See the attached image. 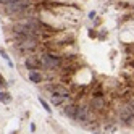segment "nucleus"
<instances>
[{
  "mask_svg": "<svg viewBox=\"0 0 134 134\" xmlns=\"http://www.w3.org/2000/svg\"><path fill=\"white\" fill-rule=\"evenodd\" d=\"M27 8H29V2H27V0H16V2H12V3H7L5 5L7 13H10V15L24 13Z\"/></svg>",
  "mask_w": 134,
  "mask_h": 134,
  "instance_id": "f257e3e1",
  "label": "nucleus"
},
{
  "mask_svg": "<svg viewBox=\"0 0 134 134\" xmlns=\"http://www.w3.org/2000/svg\"><path fill=\"white\" fill-rule=\"evenodd\" d=\"M18 47L21 50H34L37 47V41L32 36H18Z\"/></svg>",
  "mask_w": 134,
  "mask_h": 134,
  "instance_id": "f03ea898",
  "label": "nucleus"
},
{
  "mask_svg": "<svg viewBox=\"0 0 134 134\" xmlns=\"http://www.w3.org/2000/svg\"><path fill=\"white\" fill-rule=\"evenodd\" d=\"M74 120L78 121L79 124H82V126H86V124H87V123L91 121V108L87 107V105L78 107V111H76Z\"/></svg>",
  "mask_w": 134,
  "mask_h": 134,
  "instance_id": "7ed1b4c3",
  "label": "nucleus"
},
{
  "mask_svg": "<svg viewBox=\"0 0 134 134\" xmlns=\"http://www.w3.org/2000/svg\"><path fill=\"white\" fill-rule=\"evenodd\" d=\"M39 62H41V65L45 66V68H57V66H60V58L50 55V53H44Z\"/></svg>",
  "mask_w": 134,
  "mask_h": 134,
  "instance_id": "20e7f679",
  "label": "nucleus"
},
{
  "mask_svg": "<svg viewBox=\"0 0 134 134\" xmlns=\"http://www.w3.org/2000/svg\"><path fill=\"white\" fill-rule=\"evenodd\" d=\"M120 121L124 124V126H131L134 123V113L129 110V107H124L120 111Z\"/></svg>",
  "mask_w": 134,
  "mask_h": 134,
  "instance_id": "39448f33",
  "label": "nucleus"
},
{
  "mask_svg": "<svg viewBox=\"0 0 134 134\" xmlns=\"http://www.w3.org/2000/svg\"><path fill=\"white\" fill-rule=\"evenodd\" d=\"M52 92L50 94H58V95H63V97H66V99H68V89H66V87H63V86H50V87H49Z\"/></svg>",
  "mask_w": 134,
  "mask_h": 134,
  "instance_id": "423d86ee",
  "label": "nucleus"
},
{
  "mask_svg": "<svg viewBox=\"0 0 134 134\" xmlns=\"http://www.w3.org/2000/svg\"><path fill=\"white\" fill-rule=\"evenodd\" d=\"M76 111H78V105H66V107H65V115L68 118H74Z\"/></svg>",
  "mask_w": 134,
  "mask_h": 134,
  "instance_id": "0eeeda50",
  "label": "nucleus"
},
{
  "mask_svg": "<svg viewBox=\"0 0 134 134\" xmlns=\"http://www.w3.org/2000/svg\"><path fill=\"white\" fill-rule=\"evenodd\" d=\"M39 65H41V62L37 60V58H26V68H29V70H36Z\"/></svg>",
  "mask_w": 134,
  "mask_h": 134,
  "instance_id": "6e6552de",
  "label": "nucleus"
},
{
  "mask_svg": "<svg viewBox=\"0 0 134 134\" xmlns=\"http://www.w3.org/2000/svg\"><path fill=\"white\" fill-rule=\"evenodd\" d=\"M52 97H50V102L53 103V105H60V103H63L65 102V99L66 97H63V95H58V94H50Z\"/></svg>",
  "mask_w": 134,
  "mask_h": 134,
  "instance_id": "1a4fd4ad",
  "label": "nucleus"
},
{
  "mask_svg": "<svg viewBox=\"0 0 134 134\" xmlns=\"http://www.w3.org/2000/svg\"><path fill=\"white\" fill-rule=\"evenodd\" d=\"M92 107H94L95 110H100V108L103 107V99H100V97H95V99L92 100Z\"/></svg>",
  "mask_w": 134,
  "mask_h": 134,
  "instance_id": "9d476101",
  "label": "nucleus"
},
{
  "mask_svg": "<svg viewBox=\"0 0 134 134\" xmlns=\"http://www.w3.org/2000/svg\"><path fill=\"white\" fill-rule=\"evenodd\" d=\"M29 79L32 81V82H41V74L37 73V71H34V70H31V73H29Z\"/></svg>",
  "mask_w": 134,
  "mask_h": 134,
  "instance_id": "9b49d317",
  "label": "nucleus"
},
{
  "mask_svg": "<svg viewBox=\"0 0 134 134\" xmlns=\"http://www.w3.org/2000/svg\"><path fill=\"white\" fill-rule=\"evenodd\" d=\"M0 100H2V102H10V94H8V92H0Z\"/></svg>",
  "mask_w": 134,
  "mask_h": 134,
  "instance_id": "f8f14e48",
  "label": "nucleus"
},
{
  "mask_svg": "<svg viewBox=\"0 0 134 134\" xmlns=\"http://www.w3.org/2000/svg\"><path fill=\"white\" fill-rule=\"evenodd\" d=\"M103 131L105 132H115L116 131V126H115V124H107V126L103 128Z\"/></svg>",
  "mask_w": 134,
  "mask_h": 134,
  "instance_id": "ddd939ff",
  "label": "nucleus"
},
{
  "mask_svg": "<svg viewBox=\"0 0 134 134\" xmlns=\"http://www.w3.org/2000/svg\"><path fill=\"white\" fill-rule=\"evenodd\" d=\"M39 102H41V105H42V107L45 108V111H50V107H49V103H47L42 97H39Z\"/></svg>",
  "mask_w": 134,
  "mask_h": 134,
  "instance_id": "4468645a",
  "label": "nucleus"
},
{
  "mask_svg": "<svg viewBox=\"0 0 134 134\" xmlns=\"http://www.w3.org/2000/svg\"><path fill=\"white\" fill-rule=\"evenodd\" d=\"M0 55H2V57H3V58H5V60L8 62V65H10V66H13V63H12V60H10V58H8V55H7V52H5V50H0Z\"/></svg>",
  "mask_w": 134,
  "mask_h": 134,
  "instance_id": "2eb2a0df",
  "label": "nucleus"
},
{
  "mask_svg": "<svg viewBox=\"0 0 134 134\" xmlns=\"http://www.w3.org/2000/svg\"><path fill=\"white\" fill-rule=\"evenodd\" d=\"M5 86H7V82L3 81V76L0 74V87H5Z\"/></svg>",
  "mask_w": 134,
  "mask_h": 134,
  "instance_id": "dca6fc26",
  "label": "nucleus"
},
{
  "mask_svg": "<svg viewBox=\"0 0 134 134\" xmlns=\"http://www.w3.org/2000/svg\"><path fill=\"white\" fill-rule=\"evenodd\" d=\"M128 107H129V110H131V111L134 113V100H131V102L128 103Z\"/></svg>",
  "mask_w": 134,
  "mask_h": 134,
  "instance_id": "f3484780",
  "label": "nucleus"
},
{
  "mask_svg": "<svg viewBox=\"0 0 134 134\" xmlns=\"http://www.w3.org/2000/svg\"><path fill=\"white\" fill-rule=\"evenodd\" d=\"M12 2H16V0H0L2 5H7V3H12Z\"/></svg>",
  "mask_w": 134,
  "mask_h": 134,
  "instance_id": "a211bd4d",
  "label": "nucleus"
},
{
  "mask_svg": "<svg viewBox=\"0 0 134 134\" xmlns=\"http://www.w3.org/2000/svg\"><path fill=\"white\" fill-rule=\"evenodd\" d=\"M94 16H95V12H91L89 13V18H91V20H94Z\"/></svg>",
  "mask_w": 134,
  "mask_h": 134,
  "instance_id": "6ab92c4d",
  "label": "nucleus"
}]
</instances>
